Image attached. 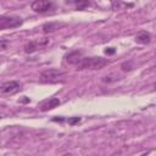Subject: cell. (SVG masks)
<instances>
[{
	"instance_id": "8",
	"label": "cell",
	"mask_w": 156,
	"mask_h": 156,
	"mask_svg": "<svg viewBox=\"0 0 156 156\" xmlns=\"http://www.w3.org/2000/svg\"><path fill=\"white\" fill-rule=\"evenodd\" d=\"M134 40H135V43H138V44L146 45V44H149V43L151 41V34H150L149 32H146V30H141V32H139V33L135 35Z\"/></svg>"
},
{
	"instance_id": "17",
	"label": "cell",
	"mask_w": 156,
	"mask_h": 156,
	"mask_svg": "<svg viewBox=\"0 0 156 156\" xmlns=\"http://www.w3.org/2000/svg\"><path fill=\"white\" fill-rule=\"evenodd\" d=\"M54 121H60V122H62L63 118H54Z\"/></svg>"
},
{
	"instance_id": "3",
	"label": "cell",
	"mask_w": 156,
	"mask_h": 156,
	"mask_svg": "<svg viewBox=\"0 0 156 156\" xmlns=\"http://www.w3.org/2000/svg\"><path fill=\"white\" fill-rule=\"evenodd\" d=\"M23 23V20L18 16H1L0 17V29L17 28Z\"/></svg>"
},
{
	"instance_id": "1",
	"label": "cell",
	"mask_w": 156,
	"mask_h": 156,
	"mask_svg": "<svg viewBox=\"0 0 156 156\" xmlns=\"http://www.w3.org/2000/svg\"><path fill=\"white\" fill-rule=\"evenodd\" d=\"M108 65V60L96 56V57H83L76 66L77 69H101Z\"/></svg>"
},
{
	"instance_id": "2",
	"label": "cell",
	"mask_w": 156,
	"mask_h": 156,
	"mask_svg": "<svg viewBox=\"0 0 156 156\" xmlns=\"http://www.w3.org/2000/svg\"><path fill=\"white\" fill-rule=\"evenodd\" d=\"M63 74H65L63 71H60V69H56V68H49V69H45L40 73L39 80L41 83H55Z\"/></svg>"
},
{
	"instance_id": "12",
	"label": "cell",
	"mask_w": 156,
	"mask_h": 156,
	"mask_svg": "<svg viewBox=\"0 0 156 156\" xmlns=\"http://www.w3.org/2000/svg\"><path fill=\"white\" fill-rule=\"evenodd\" d=\"M121 79V76L118 73H111V74H107L105 77L101 78V82L104 83H112V82H116V80H119Z\"/></svg>"
},
{
	"instance_id": "5",
	"label": "cell",
	"mask_w": 156,
	"mask_h": 156,
	"mask_svg": "<svg viewBox=\"0 0 156 156\" xmlns=\"http://www.w3.org/2000/svg\"><path fill=\"white\" fill-rule=\"evenodd\" d=\"M30 7L37 13H45L54 7V4L50 0H34Z\"/></svg>"
},
{
	"instance_id": "6",
	"label": "cell",
	"mask_w": 156,
	"mask_h": 156,
	"mask_svg": "<svg viewBox=\"0 0 156 156\" xmlns=\"http://www.w3.org/2000/svg\"><path fill=\"white\" fill-rule=\"evenodd\" d=\"M49 39L48 38H40V39H37V40H33V41H29L24 45V52L26 54H32L34 51H37L38 49H40L41 46H45L49 44Z\"/></svg>"
},
{
	"instance_id": "4",
	"label": "cell",
	"mask_w": 156,
	"mask_h": 156,
	"mask_svg": "<svg viewBox=\"0 0 156 156\" xmlns=\"http://www.w3.org/2000/svg\"><path fill=\"white\" fill-rule=\"evenodd\" d=\"M22 90V84L17 80H9L1 84L0 93L1 95H13Z\"/></svg>"
},
{
	"instance_id": "13",
	"label": "cell",
	"mask_w": 156,
	"mask_h": 156,
	"mask_svg": "<svg viewBox=\"0 0 156 156\" xmlns=\"http://www.w3.org/2000/svg\"><path fill=\"white\" fill-rule=\"evenodd\" d=\"M80 122V117H69L67 119V123L69 126H74V124H78Z\"/></svg>"
},
{
	"instance_id": "15",
	"label": "cell",
	"mask_w": 156,
	"mask_h": 156,
	"mask_svg": "<svg viewBox=\"0 0 156 156\" xmlns=\"http://www.w3.org/2000/svg\"><path fill=\"white\" fill-rule=\"evenodd\" d=\"M0 48H1L2 51L6 50V48H7V41H6V40H1V41H0Z\"/></svg>"
},
{
	"instance_id": "9",
	"label": "cell",
	"mask_w": 156,
	"mask_h": 156,
	"mask_svg": "<svg viewBox=\"0 0 156 156\" xmlns=\"http://www.w3.org/2000/svg\"><path fill=\"white\" fill-rule=\"evenodd\" d=\"M60 104H61V102H60V100H58L57 98H51V99H49V100H46V101H44V102L41 104L40 110L45 112V111H49V110H52V108L57 107Z\"/></svg>"
},
{
	"instance_id": "14",
	"label": "cell",
	"mask_w": 156,
	"mask_h": 156,
	"mask_svg": "<svg viewBox=\"0 0 156 156\" xmlns=\"http://www.w3.org/2000/svg\"><path fill=\"white\" fill-rule=\"evenodd\" d=\"M121 68H122L123 71H130V69L133 68V65H132L130 61H128V62H123V63L121 65Z\"/></svg>"
},
{
	"instance_id": "11",
	"label": "cell",
	"mask_w": 156,
	"mask_h": 156,
	"mask_svg": "<svg viewBox=\"0 0 156 156\" xmlns=\"http://www.w3.org/2000/svg\"><path fill=\"white\" fill-rule=\"evenodd\" d=\"M66 2L74 5L76 10H84L89 6V0H66Z\"/></svg>"
},
{
	"instance_id": "10",
	"label": "cell",
	"mask_w": 156,
	"mask_h": 156,
	"mask_svg": "<svg viewBox=\"0 0 156 156\" xmlns=\"http://www.w3.org/2000/svg\"><path fill=\"white\" fill-rule=\"evenodd\" d=\"M61 27H63V24L62 23H58V22H50V23H46V24H44L43 26V33H51V32H55V30H57L58 28H61Z\"/></svg>"
},
{
	"instance_id": "7",
	"label": "cell",
	"mask_w": 156,
	"mask_h": 156,
	"mask_svg": "<svg viewBox=\"0 0 156 156\" xmlns=\"http://www.w3.org/2000/svg\"><path fill=\"white\" fill-rule=\"evenodd\" d=\"M66 61L69 63V65H77L82 58H83V51L82 50H74V51H71L68 52L66 56H65Z\"/></svg>"
},
{
	"instance_id": "16",
	"label": "cell",
	"mask_w": 156,
	"mask_h": 156,
	"mask_svg": "<svg viewBox=\"0 0 156 156\" xmlns=\"http://www.w3.org/2000/svg\"><path fill=\"white\" fill-rule=\"evenodd\" d=\"M115 51H116V50H115L113 48H107V49L105 50V54H106V55H113Z\"/></svg>"
}]
</instances>
